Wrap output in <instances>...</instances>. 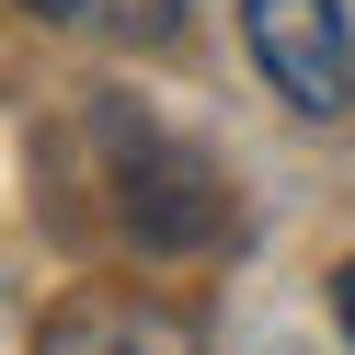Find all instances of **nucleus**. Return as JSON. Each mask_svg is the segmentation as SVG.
I'll return each instance as SVG.
<instances>
[{
    "instance_id": "obj_2",
    "label": "nucleus",
    "mask_w": 355,
    "mask_h": 355,
    "mask_svg": "<svg viewBox=\"0 0 355 355\" xmlns=\"http://www.w3.org/2000/svg\"><path fill=\"white\" fill-rule=\"evenodd\" d=\"M241 35H252L263 80L286 92V115H309V126L355 115V24H344V0H241Z\"/></svg>"
},
{
    "instance_id": "obj_3",
    "label": "nucleus",
    "mask_w": 355,
    "mask_h": 355,
    "mask_svg": "<svg viewBox=\"0 0 355 355\" xmlns=\"http://www.w3.org/2000/svg\"><path fill=\"white\" fill-rule=\"evenodd\" d=\"M35 355H207V332L172 298H138V286H92V298L46 309Z\"/></svg>"
},
{
    "instance_id": "obj_1",
    "label": "nucleus",
    "mask_w": 355,
    "mask_h": 355,
    "mask_svg": "<svg viewBox=\"0 0 355 355\" xmlns=\"http://www.w3.org/2000/svg\"><path fill=\"white\" fill-rule=\"evenodd\" d=\"M92 138H103L115 218H126L138 252H218V241H241V195H230V172H218L207 149H184L172 126H149L138 103H115V92H103Z\"/></svg>"
},
{
    "instance_id": "obj_5",
    "label": "nucleus",
    "mask_w": 355,
    "mask_h": 355,
    "mask_svg": "<svg viewBox=\"0 0 355 355\" xmlns=\"http://www.w3.org/2000/svg\"><path fill=\"white\" fill-rule=\"evenodd\" d=\"M332 321L355 332V263H344V275H332Z\"/></svg>"
},
{
    "instance_id": "obj_4",
    "label": "nucleus",
    "mask_w": 355,
    "mask_h": 355,
    "mask_svg": "<svg viewBox=\"0 0 355 355\" xmlns=\"http://www.w3.org/2000/svg\"><path fill=\"white\" fill-rule=\"evenodd\" d=\"M12 12L103 35V46H172V35H184V0H12Z\"/></svg>"
}]
</instances>
